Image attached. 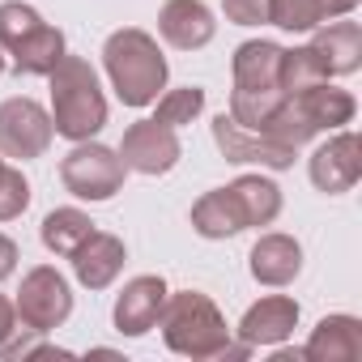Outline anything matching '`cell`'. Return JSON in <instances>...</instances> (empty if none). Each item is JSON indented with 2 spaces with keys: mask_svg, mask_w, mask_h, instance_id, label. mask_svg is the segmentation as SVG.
Masks as SVG:
<instances>
[{
  "mask_svg": "<svg viewBox=\"0 0 362 362\" xmlns=\"http://www.w3.org/2000/svg\"><path fill=\"white\" fill-rule=\"evenodd\" d=\"M158 328H162V341L166 349L184 354V358H226L230 349V328L218 311V303L201 290H179V294H166L162 303V315H158Z\"/></svg>",
  "mask_w": 362,
  "mask_h": 362,
  "instance_id": "cell-1",
  "label": "cell"
},
{
  "mask_svg": "<svg viewBox=\"0 0 362 362\" xmlns=\"http://www.w3.org/2000/svg\"><path fill=\"white\" fill-rule=\"evenodd\" d=\"M52 81V124L69 141H94L107 124V98L90 60L69 56L47 73Z\"/></svg>",
  "mask_w": 362,
  "mask_h": 362,
  "instance_id": "cell-2",
  "label": "cell"
},
{
  "mask_svg": "<svg viewBox=\"0 0 362 362\" xmlns=\"http://www.w3.org/2000/svg\"><path fill=\"white\" fill-rule=\"evenodd\" d=\"M103 64H107V77L124 107H149L158 98V90H166V56H162L158 39L136 26H124L107 39Z\"/></svg>",
  "mask_w": 362,
  "mask_h": 362,
  "instance_id": "cell-3",
  "label": "cell"
},
{
  "mask_svg": "<svg viewBox=\"0 0 362 362\" xmlns=\"http://www.w3.org/2000/svg\"><path fill=\"white\" fill-rule=\"evenodd\" d=\"M277 60H281V47L269 39H252L235 52L230 119H239L243 128H260L286 103V94L277 86Z\"/></svg>",
  "mask_w": 362,
  "mask_h": 362,
  "instance_id": "cell-4",
  "label": "cell"
},
{
  "mask_svg": "<svg viewBox=\"0 0 362 362\" xmlns=\"http://www.w3.org/2000/svg\"><path fill=\"white\" fill-rule=\"evenodd\" d=\"M124 158L98 141H77V149L60 162V179L77 201H111L124 188Z\"/></svg>",
  "mask_w": 362,
  "mask_h": 362,
  "instance_id": "cell-5",
  "label": "cell"
},
{
  "mask_svg": "<svg viewBox=\"0 0 362 362\" xmlns=\"http://www.w3.org/2000/svg\"><path fill=\"white\" fill-rule=\"evenodd\" d=\"M13 311H18L26 332H52V328H60L73 315V290L52 264H39V269H30L22 277Z\"/></svg>",
  "mask_w": 362,
  "mask_h": 362,
  "instance_id": "cell-6",
  "label": "cell"
},
{
  "mask_svg": "<svg viewBox=\"0 0 362 362\" xmlns=\"http://www.w3.org/2000/svg\"><path fill=\"white\" fill-rule=\"evenodd\" d=\"M52 136H56V124L35 98H5L0 103V158H9V162L43 158Z\"/></svg>",
  "mask_w": 362,
  "mask_h": 362,
  "instance_id": "cell-7",
  "label": "cell"
},
{
  "mask_svg": "<svg viewBox=\"0 0 362 362\" xmlns=\"http://www.w3.org/2000/svg\"><path fill=\"white\" fill-rule=\"evenodd\" d=\"M115 153L136 175H166L179 162V136H175V128H166L158 119H136V124H128Z\"/></svg>",
  "mask_w": 362,
  "mask_h": 362,
  "instance_id": "cell-8",
  "label": "cell"
},
{
  "mask_svg": "<svg viewBox=\"0 0 362 362\" xmlns=\"http://www.w3.org/2000/svg\"><path fill=\"white\" fill-rule=\"evenodd\" d=\"M358 179H362V141L354 132H337L311 153V184L324 197L349 192Z\"/></svg>",
  "mask_w": 362,
  "mask_h": 362,
  "instance_id": "cell-9",
  "label": "cell"
},
{
  "mask_svg": "<svg viewBox=\"0 0 362 362\" xmlns=\"http://www.w3.org/2000/svg\"><path fill=\"white\" fill-rule=\"evenodd\" d=\"M214 141H218V149H222L226 162H260V166H273V170L294 166V153H298V149H286V145L269 141V136L256 132V128H243V124L230 119L226 111L214 119Z\"/></svg>",
  "mask_w": 362,
  "mask_h": 362,
  "instance_id": "cell-10",
  "label": "cell"
},
{
  "mask_svg": "<svg viewBox=\"0 0 362 362\" xmlns=\"http://www.w3.org/2000/svg\"><path fill=\"white\" fill-rule=\"evenodd\" d=\"M166 281L162 277H153V273H145V277H132L124 290H119V298H115V328L124 332V337H145L153 324H158V315H162V303H166Z\"/></svg>",
  "mask_w": 362,
  "mask_h": 362,
  "instance_id": "cell-11",
  "label": "cell"
},
{
  "mask_svg": "<svg viewBox=\"0 0 362 362\" xmlns=\"http://www.w3.org/2000/svg\"><path fill=\"white\" fill-rule=\"evenodd\" d=\"M158 30L170 47L179 52H197L205 43H214L218 35V22H214V9L205 0H166L162 13H158Z\"/></svg>",
  "mask_w": 362,
  "mask_h": 362,
  "instance_id": "cell-12",
  "label": "cell"
},
{
  "mask_svg": "<svg viewBox=\"0 0 362 362\" xmlns=\"http://www.w3.org/2000/svg\"><path fill=\"white\" fill-rule=\"evenodd\" d=\"M69 260H73V273H77V281H81L86 290H107V286L124 273L128 252H124V239H115V235H107V230H94Z\"/></svg>",
  "mask_w": 362,
  "mask_h": 362,
  "instance_id": "cell-13",
  "label": "cell"
},
{
  "mask_svg": "<svg viewBox=\"0 0 362 362\" xmlns=\"http://www.w3.org/2000/svg\"><path fill=\"white\" fill-rule=\"evenodd\" d=\"M294 328H298V303L286 298V294H269V298L247 307V315L239 324V337H243V345L256 349V345H281Z\"/></svg>",
  "mask_w": 362,
  "mask_h": 362,
  "instance_id": "cell-14",
  "label": "cell"
},
{
  "mask_svg": "<svg viewBox=\"0 0 362 362\" xmlns=\"http://www.w3.org/2000/svg\"><path fill=\"white\" fill-rule=\"evenodd\" d=\"M298 354L311 362H358L362 358V324L354 315H324Z\"/></svg>",
  "mask_w": 362,
  "mask_h": 362,
  "instance_id": "cell-15",
  "label": "cell"
},
{
  "mask_svg": "<svg viewBox=\"0 0 362 362\" xmlns=\"http://www.w3.org/2000/svg\"><path fill=\"white\" fill-rule=\"evenodd\" d=\"M311 52L320 56L328 77H349L362 69V26L358 22H328L315 26Z\"/></svg>",
  "mask_w": 362,
  "mask_h": 362,
  "instance_id": "cell-16",
  "label": "cell"
},
{
  "mask_svg": "<svg viewBox=\"0 0 362 362\" xmlns=\"http://www.w3.org/2000/svg\"><path fill=\"white\" fill-rule=\"evenodd\" d=\"M247 269L260 286H290L303 273V247L290 235H260L247 256Z\"/></svg>",
  "mask_w": 362,
  "mask_h": 362,
  "instance_id": "cell-17",
  "label": "cell"
},
{
  "mask_svg": "<svg viewBox=\"0 0 362 362\" xmlns=\"http://www.w3.org/2000/svg\"><path fill=\"white\" fill-rule=\"evenodd\" d=\"M192 230L201 239H235L239 230H247V218L239 209V197L230 188H214L192 205Z\"/></svg>",
  "mask_w": 362,
  "mask_h": 362,
  "instance_id": "cell-18",
  "label": "cell"
},
{
  "mask_svg": "<svg viewBox=\"0 0 362 362\" xmlns=\"http://www.w3.org/2000/svg\"><path fill=\"white\" fill-rule=\"evenodd\" d=\"M294 103H298V111L315 124V132L345 128V124H354V115H358L354 94H349V90H337V86H328V81H320V86L303 90V94H294Z\"/></svg>",
  "mask_w": 362,
  "mask_h": 362,
  "instance_id": "cell-19",
  "label": "cell"
},
{
  "mask_svg": "<svg viewBox=\"0 0 362 362\" xmlns=\"http://www.w3.org/2000/svg\"><path fill=\"white\" fill-rule=\"evenodd\" d=\"M9 56H13V73H26V77H47L60 60H64V35L56 30V26H39V30H30L18 47H9Z\"/></svg>",
  "mask_w": 362,
  "mask_h": 362,
  "instance_id": "cell-20",
  "label": "cell"
},
{
  "mask_svg": "<svg viewBox=\"0 0 362 362\" xmlns=\"http://www.w3.org/2000/svg\"><path fill=\"white\" fill-rule=\"evenodd\" d=\"M230 192L239 197V209L247 218V226H273L281 214V188L264 175H239Z\"/></svg>",
  "mask_w": 362,
  "mask_h": 362,
  "instance_id": "cell-21",
  "label": "cell"
},
{
  "mask_svg": "<svg viewBox=\"0 0 362 362\" xmlns=\"http://www.w3.org/2000/svg\"><path fill=\"white\" fill-rule=\"evenodd\" d=\"M90 235H94V222H90V214H81V209H52V214L43 218V226H39L43 247L56 252V256H64V260H69Z\"/></svg>",
  "mask_w": 362,
  "mask_h": 362,
  "instance_id": "cell-22",
  "label": "cell"
},
{
  "mask_svg": "<svg viewBox=\"0 0 362 362\" xmlns=\"http://www.w3.org/2000/svg\"><path fill=\"white\" fill-rule=\"evenodd\" d=\"M320 81H328V73H324L320 56L311 52V43H307V47H290V52L281 47L277 86H281L286 98H294V94H303V90H311V86H320Z\"/></svg>",
  "mask_w": 362,
  "mask_h": 362,
  "instance_id": "cell-23",
  "label": "cell"
},
{
  "mask_svg": "<svg viewBox=\"0 0 362 362\" xmlns=\"http://www.w3.org/2000/svg\"><path fill=\"white\" fill-rule=\"evenodd\" d=\"M153 103H158V111H153L158 124L184 128V124H192V119L205 111V90H201V86H179V90H166V94L153 98Z\"/></svg>",
  "mask_w": 362,
  "mask_h": 362,
  "instance_id": "cell-24",
  "label": "cell"
},
{
  "mask_svg": "<svg viewBox=\"0 0 362 362\" xmlns=\"http://www.w3.org/2000/svg\"><path fill=\"white\" fill-rule=\"evenodd\" d=\"M324 18H328L324 13V0H269V26L290 30V35L315 30Z\"/></svg>",
  "mask_w": 362,
  "mask_h": 362,
  "instance_id": "cell-25",
  "label": "cell"
},
{
  "mask_svg": "<svg viewBox=\"0 0 362 362\" xmlns=\"http://www.w3.org/2000/svg\"><path fill=\"white\" fill-rule=\"evenodd\" d=\"M26 205H30V184H26V175H22L9 158H0V222L22 218Z\"/></svg>",
  "mask_w": 362,
  "mask_h": 362,
  "instance_id": "cell-26",
  "label": "cell"
},
{
  "mask_svg": "<svg viewBox=\"0 0 362 362\" xmlns=\"http://www.w3.org/2000/svg\"><path fill=\"white\" fill-rule=\"evenodd\" d=\"M39 26H43L39 9L22 5V0H5V5H0V52L18 47V43H22L30 30H39Z\"/></svg>",
  "mask_w": 362,
  "mask_h": 362,
  "instance_id": "cell-27",
  "label": "cell"
},
{
  "mask_svg": "<svg viewBox=\"0 0 362 362\" xmlns=\"http://www.w3.org/2000/svg\"><path fill=\"white\" fill-rule=\"evenodd\" d=\"M226 22L235 26H264L269 22V0H222Z\"/></svg>",
  "mask_w": 362,
  "mask_h": 362,
  "instance_id": "cell-28",
  "label": "cell"
},
{
  "mask_svg": "<svg viewBox=\"0 0 362 362\" xmlns=\"http://www.w3.org/2000/svg\"><path fill=\"white\" fill-rule=\"evenodd\" d=\"M18 337V311H13V303L0 294V345L5 341H13Z\"/></svg>",
  "mask_w": 362,
  "mask_h": 362,
  "instance_id": "cell-29",
  "label": "cell"
},
{
  "mask_svg": "<svg viewBox=\"0 0 362 362\" xmlns=\"http://www.w3.org/2000/svg\"><path fill=\"white\" fill-rule=\"evenodd\" d=\"M13 269H18V243L9 235H0V281L13 277Z\"/></svg>",
  "mask_w": 362,
  "mask_h": 362,
  "instance_id": "cell-30",
  "label": "cell"
},
{
  "mask_svg": "<svg viewBox=\"0 0 362 362\" xmlns=\"http://www.w3.org/2000/svg\"><path fill=\"white\" fill-rule=\"evenodd\" d=\"M358 9V0H324V13L328 18H345V13H354Z\"/></svg>",
  "mask_w": 362,
  "mask_h": 362,
  "instance_id": "cell-31",
  "label": "cell"
},
{
  "mask_svg": "<svg viewBox=\"0 0 362 362\" xmlns=\"http://www.w3.org/2000/svg\"><path fill=\"white\" fill-rule=\"evenodd\" d=\"M0 73H5V52H0Z\"/></svg>",
  "mask_w": 362,
  "mask_h": 362,
  "instance_id": "cell-32",
  "label": "cell"
}]
</instances>
